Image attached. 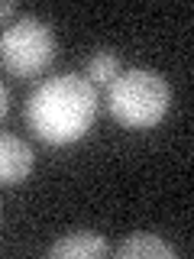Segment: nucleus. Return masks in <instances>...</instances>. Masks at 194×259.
<instances>
[{
  "instance_id": "f257e3e1",
  "label": "nucleus",
  "mask_w": 194,
  "mask_h": 259,
  "mask_svg": "<svg viewBox=\"0 0 194 259\" xmlns=\"http://www.w3.org/2000/svg\"><path fill=\"white\" fill-rule=\"evenodd\" d=\"M101 97L84 75L65 71L42 81L26 101V123L42 143L65 146L91 130Z\"/></svg>"
},
{
  "instance_id": "f03ea898",
  "label": "nucleus",
  "mask_w": 194,
  "mask_h": 259,
  "mask_svg": "<svg viewBox=\"0 0 194 259\" xmlns=\"http://www.w3.org/2000/svg\"><path fill=\"white\" fill-rule=\"evenodd\" d=\"M168 81L152 68H126L107 84V110L129 130L156 126L168 113Z\"/></svg>"
},
{
  "instance_id": "7ed1b4c3",
  "label": "nucleus",
  "mask_w": 194,
  "mask_h": 259,
  "mask_svg": "<svg viewBox=\"0 0 194 259\" xmlns=\"http://www.w3.org/2000/svg\"><path fill=\"white\" fill-rule=\"evenodd\" d=\"M55 59V32L39 16H16L0 32V65L16 78L42 75Z\"/></svg>"
},
{
  "instance_id": "20e7f679",
  "label": "nucleus",
  "mask_w": 194,
  "mask_h": 259,
  "mask_svg": "<svg viewBox=\"0 0 194 259\" xmlns=\"http://www.w3.org/2000/svg\"><path fill=\"white\" fill-rule=\"evenodd\" d=\"M36 152L16 133H0V185H16L32 172Z\"/></svg>"
},
{
  "instance_id": "39448f33",
  "label": "nucleus",
  "mask_w": 194,
  "mask_h": 259,
  "mask_svg": "<svg viewBox=\"0 0 194 259\" xmlns=\"http://www.w3.org/2000/svg\"><path fill=\"white\" fill-rule=\"evenodd\" d=\"M110 246L101 233L94 230H75V233H65L62 240H55L48 246V256L52 259H97V256H107Z\"/></svg>"
},
{
  "instance_id": "423d86ee",
  "label": "nucleus",
  "mask_w": 194,
  "mask_h": 259,
  "mask_svg": "<svg viewBox=\"0 0 194 259\" xmlns=\"http://www.w3.org/2000/svg\"><path fill=\"white\" fill-rule=\"evenodd\" d=\"M113 256L117 259H175L178 253L172 243H165L156 233H133L113 249Z\"/></svg>"
},
{
  "instance_id": "0eeeda50",
  "label": "nucleus",
  "mask_w": 194,
  "mask_h": 259,
  "mask_svg": "<svg viewBox=\"0 0 194 259\" xmlns=\"http://www.w3.org/2000/svg\"><path fill=\"white\" fill-rule=\"evenodd\" d=\"M117 75H120V55L110 52V49H97L91 55V62H87L84 78L97 88V84H110Z\"/></svg>"
},
{
  "instance_id": "6e6552de",
  "label": "nucleus",
  "mask_w": 194,
  "mask_h": 259,
  "mask_svg": "<svg viewBox=\"0 0 194 259\" xmlns=\"http://www.w3.org/2000/svg\"><path fill=\"white\" fill-rule=\"evenodd\" d=\"M10 16H16V4L13 0H0V20H10Z\"/></svg>"
},
{
  "instance_id": "1a4fd4ad",
  "label": "nucleus",
  "mask_w": 194,
  "mask_h": 259,
  "mask_svg": "<svg viewBox=\"0 0 194 259\" xmlns=\"http://www.w3.org/2000/svg\"><path fill=\"white\" fill-rule=\"evenodd\" d=\"M7 107H10V97H7V88H4V81H0V120L7 117Z\"/></svg>"
}]
</instances>
